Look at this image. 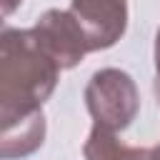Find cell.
I'll list each match as a JSON object with an SVG mask.
<instances>
[{
  "instance_id": "1",
  "label": "cell",
  "mask_w": 160,
  "mask_h": 160,
  "mask_svg": "<svg viewBox=\"0 0 160 160\" xmlns=\"http://www.w3.org/2000/svg\"><path fill=\"white\" fill-rule=\"evenodd\" d=\"M58 60L45 50L32 28H5L0 35V158L32 155L45 140L42 102L60 78Z\"/></svg>"
},
{
  "instance_id": "2",
  "label": "cell",
  "mask_w": 160,
  "mask_h": 160,
  "mask_svg": "<svg viewBox=\"0 0 160 160\" xmlns=\"http://www.w3.org/2000/svg\"><path fill=\"white\" fill-rule=\"evenodd\" d=\"M85 105L95 125L118 132L135 120L140 110V92L125 70L102 68L92 72L85 85Z\"/></svg>"
},
{
  "instance_id": "3",
  "label": "cell",
  "mask_w": 160,
  "mask_h": 160,
  "mask_svg": "<svg viewBox=\"0 0 160 160\" xmlns=\"http://www.w3.org/2000/svg\"><path fill=\"white\" fill-rule=\"evenodd\" d=\"M68 10L82 28L90 52L112 48L128 30V0H70Z\"/></svg>"
},
{
  "instance_id": "4",
  "label": "cell",
  "mask_w": 160,
  "mask_h": 160,
  "mask_svg": "<svg viewBox=\"0 0 160 160\" xmlns=\"http://www.w3.org/2000/svg\"><path fill=\"white\" fill-rule=\"evenodd\" d=\"M32 30L62 70H72L90 52L85 32L78 25V20L70 15V10H58V8L45 10L35 20Z\"/></svg>"
},
{
  "instance_id": "5",
  "label": "cell",
  "mask_w": 160,
  "mask_h": 160,
  "mask_svg": "<svg viewBox=\"0 0 160 160\" xmlns=\"http://www.w3.org/2000/svg\"><path fill=\"white\" fill-rule=\"evenodd\" d=\"M85 160H150V150L128 145L118 140L112 130H105L100 125H92L85 145H82Z\"/></svg>"
},
{
  "instance_id": "6",
  "label": "cell",
  "mask_w": 160,
  "mask_h": 160,
  "mask_svg": "<svg viewBox=\"0 0 160 160\" xmlns=\"http://www.w3.org/2000/svg\"><path fill=\"white\" fill-rule=\"evenodd\" d=\"M155 98H158V105H160V28H158V35H155Z\"/></svg>"
},
{
  "instance_id": "7",
  "label": "cell",
  "mask_w": 160,
  "mask_h": 160,
  "mask_svg": "<svg viewBox=\"0 0 160 160\" xmlns=\"http://www.w3.org/2000/svg\"><path fill=\"white\" fill-rule=\"evenodd\" d=\"M20 2H22V0H2V12H5V15H10Z\"/></svg>"
},
{
  "instance_id": "8",
  "label": "cell",
  "mask_w": 160,
  "mask_h": 160,
  "mask_svg": "<svg viewBox=\"0 0 160 160\" xmlns=\"http://www.w3.org/2000/svg\"><path fill=\"white\" fill-rule=\"evenodd\" d=\"M150 160H160V142H158V145L150 150Z\"/></svg>"
}]
</instances>
